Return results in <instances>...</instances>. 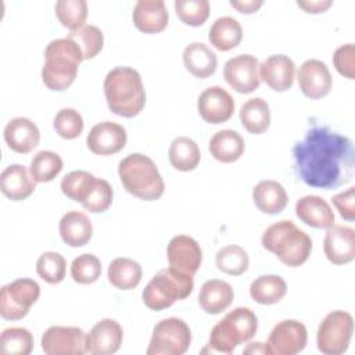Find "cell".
I'll list each match as a JSON object with an SVG mask.
<instances>
[{
    "label": "cell",
    "instance_id": "obj_1",
    "mask_svg": "<svg viewBox=\"0 0 355 355\" xmlns=\"http://www.w3.org/2000/svg\"><path fill=\"white\" fill-rule=\"evenodd\" d=\"M354 146L329 126L313 125L293 147L294 169L305 184L333 190L352 180Z\"/></svg>",
    "mask_w": 355,
    "mask_h": 355
},
{
    "label": "cell",
    "instance_id": "obj_2",
    "mask_svg": "<svg viewBox=\"0 0 355 355\" xmlns=\"http://www.w3.org/2000/svg\"><path fill=\"white\" fill-rule=\"evenodd\" d=\"M108 108L123 118L139 115L146 105V90L140 73L130 67H115L104 79Z\"/></svg>",
    "mask_w": 355,
    "mask_h": 355
},
{
    "label": "cell",
    "instance_id": "obj_3",
    "mask_svg": "<svg viewBox=\"0 0 355 355\" xmlns=\"http://www.w3.org/2000/svg\"><path fill=\"white\" fill-rule=\"evenodd\" d=\"M262 247L275 254L286 266L305 263L312 251V239L290 219H282L265 229Z\"/></svg>",
    "mask_w": 355,
    "mask_h": 355
},
{
    "label": "cell",
    "instance_id": "obj_4",
    "mask_svg": "<svg viewBox=\"0 0 355 355\" xmlns=\"http://www.w3.org/2000/svg\"><path fill=\"white\" fill-rule=\"evenodd\" d=\"M82 61V51L73 40L69 37L51 40L44 50V64L42 67L43 83L54 92L68 89L75 82Z\"/></svg>",
    "mask_w": 355,
    "mask_h": 355
},
{
    "label": "cell",
    "instance_id": "obj_5",
    "mask_svg": "<svg viewBox=\"0 0 355 355\" xmlns=\"http://www.w3.org/2000/svg\"><path fill=\"white\" fill-rule=\"evenodd\" d=\"M118 176L129 194L144 201L158 200L165 191V183L155 162L141 153L122 158L118 165Z\"/></svg>",
    "mask_w": 355,
    "mask_h": 355
},
{
    "label": "cell",
    "instance_id": "obj_6",
    "mask_svg": "<svg viewBox=\"0 0 355 355\" xmlns=\"http://www.w3.org/2000/svg\"><path fill=\"white\" fill-rule=\"evenodd\" d=\"M194 287L193 276L172 266L164 268L154 275L141 293L144 305L153 311H162L176 301L187 298Z\"/></svg>",
    "mask_w": 355,
    "mask_h": 355
},
{
    "label": "cell",
    "instance_id": "obj_7",
    "mask_svg": "<svg viewBox=\"0 0 355 355\" xmlns=\"http://www.w3.org/2000/svg\"><path fill=\"white\" fill-rule=\"evenodd\" d=\"M257 329L258 319L250 308H234L212 327L208 345L215 352L232 354L239 344L251 340Z\"/></svg>",
    "mask_w": 355,
    "mask_h": 355
},
{
    "label": "cell",
    "instance_id": "obj_8",
    "mask_svg": "<svg viewBox=\"0 0 355 355\" xmlns=\"http://www.w3.org/2000/svg\"><path fill=\"white\" fill-rule=\"evenodd\" d=\"M191 343L189 324L179 318L159 320L150 338L147 355H183Z\"/></svg>",
    "mask_w": 355,
    "mask_h": 355
},
{
    "label": "cell",
    "instance_id": "obj_9",
    "mask_svg": "<svg viewBox=\"0 0 355 355\" xmlns=\"http://www.w3.org/2000/svg\"><path fill=\"white\" fill-rule=\"evenodd\" d=\"M354 331L352 315L347 311H333L320 322L316 333L318 349L326 355H341L347 351Z\"/></svg>",
    "mask_w": 355,
    "mask_h": 355
},
{
    "label": "cell",
    "instance_id": "obj_10",
    "mask_svg": "<svg viewBox=\"0 0 355 355\" xmlns=\"http://www.w3.org/2000/svg\"><path fill=\"white\" fill-rule=\"evenodd\" d=\"M39 284L28 277H19L1 287L0 315L7 320H19L25 318L31 306L39 300Z\"/></svg>",
    "mask_w": 355,
    "mask_h": 355
},
{
    "label": "cell",
    "instance_id": "obj_11",
    "mask_svg": "<svg viewBox=\"0 0 355 355\" xmlns=\"http://www.w3.org/2000/svg\"><path fill=\"white\" fill-rule=\"evenodd\" d=\"M308 341V331L304 323L295 319H284L275 324L266 344L269 354L295 355L301 352Z\"/></svg>",
    "mask_w": 355,
    "mask_h": 355
},
{
    "label": "cell",
    "instance_id": "obj_12",
    "mask_svg": "<svg viewBox=\"0 0 355 355\" xmlns=\"http://www.w3.org/2000/svg\"><path fill=\"white\" fill-rule=\"evenodd\" d=\"M47 355H82L86 352V333L75 326H51L42 336Z\"/></svg>",
    "mask_w": 355,
    "mask_h": 355
},
{
    "label": "cell",
    "instance_id": "obj_13",
    "mask_svg": "<svg viewBox=\"0 0 355 355\" xmlns=\"http://www.w3.org/2000/svg\"><path fill=\"white\" fill-rule=\"evenodd\" d=\"M223 78L239 93H252L259 87V62L255 55L239 54L229 58L223 67Z\"/></svg>",
    "mask_w": 355,
    "mask_h": 355
},
{
    "label": "cell",
    "instance_id": "obj_14",
    "mask_svg": "<svg viewBox=\"0 0 355 355\" xmlns=\"http://www.w3.org/2000/svg\"><path fill=\"white\" fill-rule=\"evenodd\" d=\"M197 110L205 122L219 125L232 118L234 100L223 87L209 86L198 96Z\"/></svg>",
    "mask_w": 355,
    "mask_h": 355
},
{
    "label": "cell",
    "instance_id": "obj_15",
    "mask_svg": "<svg viewBox=\"0 0 355 355\" xmlns=\"http://www.w3.org/2000/svg\"><path fill=\"white\" fill-rule=\"evenodd\" d=\"M169 266L194 276L202 262L200 244L187 234H178L171 239L166 247Z\"/></svg>",
    "mask_w": 355,
    "mask_h": 355
},
{
    "label": "cell",
    "instance_id": "obj_16",
    "mask_svg": "<svg viewBox=\"0 0 355 355\" xmlns=\"http://www.w3.org/2000/svg\"><path fill=\"white\" fill-rule=\"evenodd\" d=\"M128 140L126 130L122 125L111 121L96 123L87 137V148L97 155H112L119 153Z\"/></svg>",
    "mask_w": 355,
    "mask_h": 355
},
{
    "label": "cell",
    "instance_id": "obj_17",
    "mask_svg": "<svg viewBox=\"0 0 355 355\" xmlns=\"http://www.w3.org/2000/svg\"><path fill=\"white\" fill-rule=\"evenodd\" d=\"M297 80L301 92L308 98H322L329 94L333 79L327 65L316 58L306 60L297 72Z\"/></svg>",
    "mask_w": 355,
    "mask_h": 355
},
{
    "label": "cell",
    "instance_id": "obj_18",
    "mask_svg": "<svg viewBox=\"0 0 355 355\" xmlns=\"http://www.w3.org/2000/svg\"><path fill=\"white\" fill-rule=\"evenodd\" d=\"M123 330L115 319H101L86 334V352L93 355L115 354L122 344Z\"/></svg>",
    "mask_w": 355,
    "mask_h": 355
},
{
    "label": "cell",
    "instance_id": "obj_19",
    "mask_svg": "<svg viewBox=\"0 0 355 355\" xmlns=\"http://www.w3.org/2000/svg\"><path fill=\"white\" fill-rule=\"evenodd\" d=\"M323 250L331 263H349L355 258V230L344 225H331L324 234Z\"/></svg>",
    "mask_w": 355,
    "mask_h": 355
},
{
    "label": "cell",
    "instance_id": "obj_20",
    "mask_svg": "<svg viewBox=\"0 0 355 355\" xmlns=\"http://www.w3.org/2000/svg\"><path fill=\"white\" fill-rule=\"evenodd\" d=\"M295 64L284 54L269 55L259 64V79L276 92H286L293 86Z\"/></svg>",
    "mask_w": 355,
    "mask_h": 355
},
{
    "label": "cell",
    "instance_id": "obj_21",
    "mask_svg": "<svg viewBox=\"0 0 355 355\" xmlns=\"http://www.w3.org/2000/svg\"><path fill=\"white\" fill-rule=\"evenodd\" d=\"M4 140L10 150L18 154H28L39 144L40 132L36 123L29 118L17 116L7 122Z\"/></svg>",
    "mask_w": 355,
    "mask_h": 355
},
{
    "label": "cell",
    "instance_id": "obj_22",
    "mask_svg": "<svg viewBox=\"0 0 355 355\" xmlns=\"http://www.w3.org/2000/svg\"><path fill=\"white\" fill-rule=\"evenodd\" d=\"M133 24L143 33H158L168 26L169 14L162 0H139L133 7Z\"/></svg>",
    "mask_w": 355,
    "mask_h": 355
},
{
    "label": "cell",
    "instance_id": "obj_23",
    "mask_svg": "<svg viewBox=\"0 0 355 355\" xmlns=\"http://www.w3.org/2000/svg\"><path fill=\"white\" fill-rule=\"evenodd\" d=\"M35 183L36 182L26 166L19 164L8 165L0 175L1 193L12 201H22L28 198L35 191Z\"/></svg>",
    "mask_w": 355,
    "mask_h": 355
},
{
    "label": "cell",
    "instance_id": "obj_24",
    "mask_svg": "<svg viewBox=\"0 0 355 355\" xmlns=\"http://www.w3.org/2000/svg\"><path fill=\"white\" fill-rule=\"evenodd\" d=\"M295 215L305 225L327 229L334 225V214L326 200L319 196H304L295 202Z\"/></svg>",
    "mask_w": 355,
    "mask_h": 355
},
{
    "label": "cell",
    "instance_id": "obj_25",
    "mask_svg": "<svg viewBox=\"0 0 355 355\" xmlns=\"http://www.w3.org/2000/svg\"><path fill=\"white\" fill-rule=\"evenodd\" d=\"M233 287L220 279L207 280L200 290L198 304L205 313L218 315L227 309L233 302Z\"/></svg>",
    "mask_w": 355,
    "mask_h": 355
},
{
    "label": "cell",
    "instance_id": "obj_26",
    "mask_svg": "<svg viewBox=\"0 0 355 355\" xmlns=\"http://www.w3.org/2000/svg\"><path fill=\"white\" fill-rule=\"evenodd\" d=\"M58 230L65 244L71 247H82L90 241L93 225L86 214L80 211H69L62 215Z\"/></svg>",
    "mask_w": 355,
    "mask_h": 355
},
{
    "label": "cell",
    "instance_id": "obj_27",
    "mask_svg": "<svg viewBox=\"0 0 355 355\" xmlns=\"http://www.w3.org/2000/svg\"><path fill=\"white\" fill-rule=\"evenodd\" d=\"M183 64L193 76L207 79L216 71L218 58L207 44L193 42L183 50Z\"/></svg>",
    "mask_w": 355,
    "mask_h": 355
},
{
    "label": "cell",
    "instance_id": "obj_28",
    "mask_svg": "<svg viewBox=\"0 0 355 355\" xmlns=\"http://www.w3.org/2000/svg\"><path fill=\"white\" fill-rule=\"evenodd\" d=\"M252 200L261 212L276 215L286 208L288 196L279 182L261 180L252 189Z\"/></svg>",
    "mask_w": 355,
    "mask_h": 355
},
{
    "label": "cell",
    "instance_id": "obj_29",
    "mask_svg": "<svg viewBox=\"0 0 355 355\" xmlns=\"http://www.w3.org/2000/svg\"><path fill=\"white\" fill-rule=\"evenodd\" d=\"M208 148L216 161L230 164L243 155L245 144L239 132L233 129H223L211 137Z\"/></svg>",
    "mask_w": 355,
    "mask_h": 355
},
{
    "label": "cell",
    "instance_id": "obj_30",
    "mask_svg": "<svg viewBox=\"0 0 355 355\" xmlns=\"http://www.w3.org/2000/svg\"><path fill=\"white\" fill-rule=\"evenodd\" d=\"M241 39L243 28L240 22L229 15L219 17L218 19H215L208 32L209 43L220 51H229L237 47Z\"/></svg>",
    "mask_w": 355,
    "mask_h": 355
},
{
    "label": "cell",
    "instance_id": "obj_31",
    "mask_svg": "<svg viewBox=\"0 0 355 355\" xmlns=\"http://www.w3.org/2000/svg\"><path fill=\"white\" fill-rule=\"evenodd\" d=\"M240 122L248 133L261 135L270 125V108L266 100L261 97L248 98L240 108Z\"/></svg>",
    "mask_w": 355,
    "mask_h": 355
},
{
    "label": "cell",
    "instance_id": "obj_32",
    "mask_svg": "<svg viewBox=\"0 0 355 355\" xmlns=\"http://www.w3.org/2000/svg\"><path fill=\"white\" fill-rule=\"evenodd\" d=\"M141 275L143 270L140 263L125 257L112 259L107 270L108 282L119 290H132L137 287L141 280Z\"/></svg>",
    "mask_w": 355,
    "mask_h": 355
},
{
    "label": "cell",
    "instance_id": "obj_33",
    "mask_svg": "<svg viewBox=\"0 0 355 355\" xmlns=\"http://www.w3.org/2000/svg\"><path fill=\"white\" fill-rule=\"evenodd\" d=\"M168 158L175 169L180 172H190L198 166L201 153L193 139L187 136H179L172 140L168 151Z\"/></svg>",
    "mask_w": 355,
    "mask_h": 355
},
{
    "label": "cell",
    "instance_id": "obj_34",
    "mask_svg": "<svg viewBox=\"0 0 355 355\" xmlns=\"http://www.w3.org/2000/svg\"><path fill=\"white\" fill-rule=\"evenodd\" d=\"M287 293V284L282 276L261 275L250 286L251 298L261 305H272L283 300Z\"/></svg>",
    "mask_w": 355,
    "mask_h": 355
},
{
    "label": "cell",
    "instance_id": "obj_35",
    "mask_svg": "<svg viewBox=\"0 0 355 355\" xmlns=\"http://www.w3.org/2000/svg\"><path fill=\"white\" fill-rule=\"evenodd\" d=\"M62 166V159L57 153L42 150L33 155L29 172L36 183H47L61 172Z\"/></svg>",
    "mask_w": 355,
    "mask_h": 355
},
{
    "label": "cell",
    "instance_id": "obj_36",
    "mask_svg": "<svg viewBox=\"0 0 355 355\" xmlns=\"http://www.w3.org/2000/svg\"><path fill=\"white\" fill-rule=\"evenodd\" d=\"M215 263L220 272L230 276H240L248 269L250 258L243 247L229 244L216 252Z\"/></svg>",
    "mask_w": 355,
    "mask_h": 355
},
{
    "label": "cell",
    "instance_id": "obj_37",
    "mask_svg": "<svg viewBox=\"0 0 355 355\" xmlns=\"http://www.w3.org/2000/svg\"><path fill=\"white\" fill-rule=\"evenodd\" d=\"M33 349V336L25 327H8L0 336V355H29Z\"/></svg>",
    "mask_w": 355,
    "mask_h": 355
},
{
    "label": "cell",
    "instance_id": "obj_38",
    "mask_svg": "<svg viewBox=\"0 0 355 355\" xmlns=\"http://www.w3.org/2000/svg\"><path fill=\"white\" fill-rule=\"evenodd\" d=\"M67 37H69L78 44V47L82 51L83 60H90L96 57L104 46V35L101 29L90 24H86L82 28L69 32Z\"/></svg>",
    "mask_w": 355,
    "mask_h": 355
},
{
    "label": "cell",
    "instance_id": "obj_39",
    "mask_svg": "<svg viewBox=\"0 0 355 355\" xmlns=\"http://www.w3.org/2000/svg\"><path fill=\"white\" fill-rule=\"evenodd\" d=\"M54 10L61 25L71 32L86 25L87 3L85 0H60L55 3Z\"/></svg>",
    "mask_w": 355,
    "mask_h": 355
},
{
    "label": "cell",
    "instance_id": "obj_40",
    "mask_svg": "<svg viewBox=\"0 0 355 355\" xmlns=\"http://www.w3.org/2000/svg\"><path fill=\"white\" fill-rule=\"evenodd\" d=\"M36 272L49 284H58L65 277L67 261L60 252L46 251L37 258Z\"/></svg>",
    "mask_w": 355,
    "mask_h": 355
},
{
    "label": "cell",
    "instance_id": "obj_41",
    "mask_svg": "<svg viewBox=\"0 0 355 355\" xmlns=\"http://www.w3.org/2000/svg\"><path fill=\"white\" fill-rule=\"evenodd\" d=\"M96 176L87 171H72L61 180V191L68 198L82 202L92 189Z\"/></svg>",
    "mask_w": 355,
    "mask_h": 355
},
{
    "label": "cell",
    "instance_id": "obj_42",
    "mask_svg": "<svg viewBox=\"0 0 355 355\" xmlns=\"http://www.w3.org/2000/svg\"><path fill=\"white\" fill-rule=\"evenodd\" d=\"M112 198H114V190L111 184L105 179L96 178L92 189L89 190L87 196L80 204L86 211L98 214V212L107 211L111 207Z\"/></svg>",
    "mask_w": 355,
    "mask_h": 355
},
{
    "label": "cell",
    "instance_id": "obj_43",
    "mask_svg": "<svg viewBox=\"0 0 355 355\" xmlns=\"http://www.w3.org/2000/svg\"><path fill=\"white\" fill-rule=\"evenodd\" d=\"M173 6L179 19L190 26H200L209 17L208 0H176Z\"/></svg>",
    "mask_w": 355,
    "mask_h": 355
},
{
    "label": "cell",
    "instance_id": "obj_44",
    "mask_svg": "<svg viewBox=\"0 0 355 355\" xmlns=\"http://www.w3.org/2000/svg\"><path fill=\"white\" fill-rule=\"evenodd\" d=\"M101 275V262L93 254H82L71 263V276L75 283L92 284Z\"/></svg>",
    "mask_w": 355,
    "mask_h": 355
},
{
    "label": "cell",
    "instance_id": "obj_45",
    "mask_svg": "<svg viewBox=\"0 0 355 355\" xmlns=\"http://www.w3.org/2000/svg\"><path fill=\"white\" fill-rule=\"evenodd\" d=\"M54 129L62 139H76L83 130V118L75 108H61L54 116Z\"/></svg>",
    "mask_w": 355,
    "mask_h": 355
},
{
    "label": "cell",
    "instance_id": "obj_46",
    "mask_svg": "<svg viewBox=\"0 0 355 355\" xmlns=\"http://www.w3.org/2000/svg\"><path fill=\"white\" fill-rule=\"evenodd\" d=\"M334 68L347 79L355 78V47L352 43L343 44L333 54Z\"/></svg>",
    "mask_w": 355,
    "mask_h": 355
},
{
    "label": "cell",
    "instance_id": "obj_47",
    "mask_svg": "<svg viewBox=\"0 0 355 355\" xmlns=\"http://www.w3.org/2000/svg\"><path fill=\"white\" fill-rule=\"evenodd\" d=\"M331 202L343 219L349 222L355 219V187H348L347 190L333 196Z\"/></svg>",
    "mask_w": 355,
    "mask_h": 355
},
{
    "label": "cell",
    "instance_id": "obj_48",
    "mask_svg": "<svg viewBox=\"0 0 355 355\" xmlns=\"http://www.w3.org/2000/svg\"><path fill=\"white\" fill-rule=\"evenodd\" d=\"M297 6L301 7L305 12L309 14H319V12H324L327 8H330L333 6L331 0H308V1H297Z\"/></svg>",
    "mask_w": 355,
    "mask_h": 355
},
{
    "label": "cell",
    "instance_id": "obj_49",
    "mask_svg": "<svg viewBox=\"0 0 355 355\" xmlns=\"http://www.w3.org/2000/svg\"><path fill=\"white\" fill-rule=\"evenodd\" d=\"M262 0H232L230 6L243 14L257 12L262 7Z\"/></svg>",
    "mask_w": 355,
    "mask_h": 355
},
{
    "label": "cell",
    "instance_id": "obj_50",
    "mask_svg": "<svg viewBox=\"0 0 355 355\" xmlns=\"http://www.w3.org/2000/svg\"><path fill=\"white\" fill-rule=\"evenodd\" d=\"M243 352H244V354H269V351H268V348H266V344L259 343V341H257V343H250V344L244 348Z\"/></svg>",
    "mask_w": 355,
    "mask_h": 355
}]
</instances>
